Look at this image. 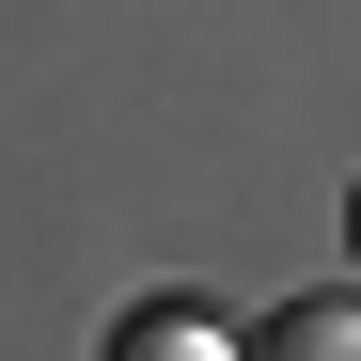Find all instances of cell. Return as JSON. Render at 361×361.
Instances as JSON below:
<instances>
[{
  "label": "cell",
  "instance_id": "1",
  "mask_svg": "<svg viewBox=\"0 0 361 361\" xmlns=\"http://www.w3.org/2000/svg\"><path fill=\"white\" fill-rule=\"evenodd\" d=\"M235 361H361V298H267L235 330Z\"/></svg>",
  "mask_w": 361,
  "mask_h": 361
},
{
  "label": "cell",
  "instance_id": "2",
  "mask_svg": "<svg viewBox=\"0 0 361 361\" xmlns=\"http://www.w3.org/2000/svg\"><path fill=\"white\" fill-rule=\"evenodd\" d=\"M110 361H235V345H220L204 314H142V330H126V345H110Z\"/></svg>",
  "mask_w": 361,
  "mask_h": 361
},
{
  "label": "cell",
  "instance_id": "3",
  "mask_svg": "<svg viewBox=\"0 0 361 361\" xmlns=\"http://www.w3.org/2000/svg\"><path fill=\"white\" fill-rule=\"evenodd\" d=\"M345 235H361V189H345Z\"/></svg>",
  "mask_w": 361,
  "mask_h": 361
}]
</instances>
